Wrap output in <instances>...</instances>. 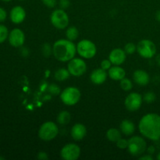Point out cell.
<instances>
[{"label":"cell","instance_id":"6da1fadb","mask_svg":"<svg viewBox=\"0 0 160 160\" xmlns=\"http://www.w3.org/2000/svg\"><path fill=\"white\" fill-rule=\"evenodd\" d=\"M140 133L152 141L160 139V116L156 113H148L141 119L138 125Z\"/></svg>","mask_w":160,"mask_h":160},{"label":"cell","instance_id":"7a4b0ae2","mask_svg":"<svg viewBox=\"0 0 160 160\" xmlns=\"http://www.w3.org/2000/svg\"><path fill=\"white\" fill-rule=\"evenodd\" d=\"M77 46L72 41L68 39H59L52 46V54L57 60L67 62L74 58Z\"/></svg>","mask_w":160,"mask_h":160},{"label":"cell","instance_id":"3957f363","mask_svg":"<svg viewBox=\"0 0 160 160\" xmlns=\"http://www.w3.org/2000/svg\"><path fill=\"white\" fill-rule=\"evenodd\" d=\"M147 149V144L145 139L140 136H133L128 140V152L133 156H141Z\"/></svg>","mask_w":160,"mask_h":160},{"label":"cell","instance_id":"277c9868","mask_svg":"<svg viewBox=\"0 0 160 160\" xmlns=\"http://www.w3.org/2000/svg\"><path fill=\"white\" fill-rule=\"evenodd\" d=\"M59 134L57 125L52 121H47L40 127L38 131V137L45 142L53 140Z\"/></svg>","mask_w":160,"mask_h":160},{"label":"cell","instance_id":"5b68a950","mask_svg":"<svg viewBox=\"0 0 160 160\" xmlns=\"http://www.w3.org/2000/svg\"><path fill=\"white\" fill-rule=\"evenodd\" d=\"M81 94L78 88L75 87H69L64 89L60 95L62 102L67 106H74L81 99Z\"/></svg>","mask_w":160,"mask_h":160},{"label":"cell","instance_id":"8992f818","mask_svg":"<svg viewBox=\"0 0 160 160\" xmlns=\"http://www.w3.org/2000/svg\"><path fill=\"white\" fill-rule=\"evenodd\" d=\"M77 52L81 57L84 59H92L96 54V46L90 40L84 39L77 45Z\"/></svg>","mask_w":160,"mask_h":160},{"label":"cell","instance_id":"52a82bcc","mask_svg":"<svg viewBox=\"0 0 160 160\" xmlns=\"http://www.w3.org/2000/svg\"><path fill=\"white\" fill-rule=\"evenodd\" d=\"M50 20L52 24L57 29H65L69 24V17L62 9L53 11L50 17Z\"/></svg>","mask_w":160,"mask_h":160},{"label":"cell","instance_id":"ba28073f","mask_svg":"<svg viewBox=\"0 0 160 160\" xmlns=\"http://www.w3.org/2000/svg\"><path fill=\"white\" fill-rule=\"evenodd\" d=\"M137 52L142 57L145 59L152 58L156 53V46L153 42L148 39L140 41L137 45Z\"/></svg>","mask_w":160,"mask_h":160},{"label":"cell","instance_id":"9c48e42d","mask_svg":"<svg viewBox=\"0 0 160 160\" xmlns=\"http://www.w3.org/2000/svg\"><path fill=\"white\" fill-rule=\"evenodd\" d=\"M67 70L70 72V75L74 77H80L84 74L87 70V64L83 59L79 58H73L69 61Z\"/></svg>","mask_w":160,"mask_h":160},{"label":"cell","instance_id":"30bf717a","mask_svg":"<svg viewBox=\"0 0 160 160\" xmlns=\"http://www.w3.org/2000/svg\"><path fill=\"white\" fill-rule=\"evenodd\" d=\"M81 155V148L73 143L67 144L60 151L61 157L65 160H77Z\"/></svg>","mask_w":160,"mask_h":160},{"label":"cell","instance_id":"8fae6325","mask_svg":"<svg viewBox=\"0 0 160 160\" xmlns=\"http://www.w3.org/2000/svg\"><path fill=\"white\" fill-rule=\"evenodd\" d=\"M143 98L142 95L136 92H132L127 96L124 104L127 109L130 112H135L142 106Z\"/></svg>","mask_w":160,"mask_h":160},{"label":"cell","instance_id":"7c38bea8","mask_svg":"<svg viewBox=\"0 0 160 160\" xmlns=\"http://www.w3.org/2000/svg\"><path fill=\"white\" fill-rule=\"evenodd\" d=\"M25 41L24 33L18 28H15L9 34V42L12 46L20 47L23 45Z\"/></svg>","mask_w":160,"mask_h":160},{"label":"cell","instance_id":"4fadbf2b","mask_svg":"<svg viewBox=\"0 0 160 160\" xmlns=\"http://www.w3.org/2000/svg\"><path fill=\"white\" fill-rule=\"evenodd\" d=\"M126 55L124 49L115 48L111 51L109 56V59L113 65L120 66L123 64L126 60Z\"/></svg>","mask_w":160,"mask_h":160},{"label":"cell","instance_id":"5bb4252c","mask_svg":"<svg viewBox=\"0 0 160 160\" xmlns=\"http://www.w3.org/2000/svg\"><path fill=\"white\" fill-rule=\"evenodd\" d=\"M10 20L16 24L22 23L26 17V12L22 6H17L12 8L10 11Z\"/></svg>","mask_w":160,"mask_h":160},{"label":"cell","instance_id":"9a60e30c","mask_svg":"<svg viewBox=\"0 0 160 160\" xmlns=\"http://www.w3.org/2000/svg\"><path fill=\"white\" fill-rule=\"evenodd\" d=\"M87 134V129L85 126L82 123H76L73 125L71 128L70 134H71L72 138L75 141H81L85 137Z\"/></svg>","mask_w":160,"mask_h":160},{"label":"cell","instance_id":"2e32d148","mask_svg":"<svg viewBox=\"0 0 160 160\" xmlns=\"http://www.w3.org/2000/svg\"><path fill=\"white\" fill-rule=\"evenodd\" d=\"M107 73L103 69H96L93 70L90 75V79L95 84H102L106 81Z\"/></svg>","mask_w":160,"mask_h":160},{"label":"cell","instance_id":"e0dca14e","mask_svg":"<svg viewBox=\"0 0 160 160\" xmlns=\"http://www.w3.org/2000/svg\"><path fill=\"white\" fill-rule=\"evenodd\" d=\"M134 82L140 86H145L149 83L150 78L148 73L143 70H138L133 74Z\"/></svg>","mask_w":160,"mask_h":160},{"label":"cell","instance_id":"ac0fdd59","mask_svg":"<svg viewBox=\"0 0 160 160\" xmlns=\"http://www.w3.org/2000/svg\"><path fill=\"white\" fill-rule=\"evenodd\" d=\"M109 78L114 81H120L126 76L125 70L119 66L114 65V67H111L108 72Z\"/></svg>","mask_w":160,"mask_h":160},{"label":"cell","instance_id":"d6986e66","mask_svg":"<svg viewBox=\"0 0 160 160\" xmlns=\"http://www.w3.org/2000/svg\"><path fill=\"white\" fill-rule=\"evenodd\" d=\"M120 131L126 136H131L135 131V126L132 121L129 120H124L120 123Z\"/></svg>","mask_w":160,"mask_h":160},{"label":"cell","instance_id":"ffe728a7","mask_svg":"<svg viewBox=\"0 0 160 160\" xmlns=\"http://www.w3.org/2000/svg\"><path fill=\"white\" fill-rule=\"evenodd\" d=\"M121 133L117 128H110L106 132V138L108 140L114 143H117V142L121 138Z\"/></svg>","mask_w":160,"mask_h":160},{"label":"cell","instance_id":"44dd1931","mask_svg":"<svg viewBox=\"0 0 160 160\" xmlns=\"http://www.w3.org/2000/svg\"><path fill=\"white\" fill-rule=\"evenodd\" d=\"M71 120V116L68 111H61L57 117V122L61 125L68 124Z\"/></svg>","mask_w":160,"mask_h":160},{"label":"cell","instance_id":"7402d4cb","mask_svg":"<svg viewBox=\"0 0 160 160\" xmlns=\"http://www.w3.org/2000/svg\"><path fill=\"white\" fill-rule=\"evenodd\" d=\"M70 72L67 69L61 68L56 70L54 73L55 79L58 81H64L67 79H68L70 77Z\"/></svg>","mask_w":160,"mask_h":160},{"label":"cell","instance_id":"603a6c76","mask_svg":"<svg viewBox=\"0 0 160 160\" xmlns=\"http://www.w3.org/2000/svg\"><path fill=\"white\" fill-rule=\"evenodd\" d=\"M79 35V31H78V28L76 27H70L66 31V36L67 38L70 41H74L76 40Z\"/></svg>","mask_w":160,"mask_h":160},{"label":"cell","instance_id":"cb8c5ba5","mask_svg":"<svg viewBox=\"0 0 160 160\" xmlns=\"http://www.w3.org/2000/svg\"><path fill=\"white\" fill-rule=\"evenodd\" d=\"M120 87H121V88L123 91H126V92L131 91L133 88L132 82H131L130 79L124 78L122 80H120Z\"/></svg>","mask_w":160,"mask_h":160},{"label":"cell","instance_id":"d4e9b609","mask_svg":"<svg viewBox=\"0 0 160 160\" xmlns=\"http://www.w3.org/2000/svg\"><path fill=\"white\" fill-rule=\"evenodd\" d=\"M9 36L8 29L4 25L0 24V44L3 43Z\"/></svg>","mask_w":160,"mask_h":160},{"label":"cell","instance_id":"484cf974","mask_svg":"<svg viewBox=\"0 0 160 160\" xmlns=\"http://www.w3.org/2000/svg\"><path fill=\"white\" fill-rule=\"evenodd\" d=\"M124 51L126 54L132 55L137 51V46L134 43H132V42H130V43H128L125 45Z\"/></svg>","mask_w":160,"mask_h":160},{"label":"cell","instance_id":"4316f807","mask_svg":"<svg viewBox=\"0 0 160 160\" xmlns=\"http://www.w3.org/2000/svg\"><path fill=\"white\" fill-rule=\"evenodd\" d=\"M143 99L145 100L147 103H152L153 102H155V100L156 99V95L154 92H148L144 95Z\"/></svg>","mask_w":160,"mask_h":160},{"label":"cell","instance_id":"83f0119b","mask_svg":"<svg viewBox=\"0 0 160 160\" xmlns=\"http://www.w3.org/2000/svg\"><path fill=\"white\" fill-rule=\"evenodd\" d=\"M48 92L52 94V95H57L59 94H60L61 90L60 88L56 84H51L49 86H48Z\"/></svg>","mask_w":160,"mask_h":160},{"label":"cell","instance_id":"f1b7e54d","mask_svg":"<svg viewBox=\"0 0 160 160\" xmlns=\"http://www.w3.org/2000/svg\"><path fill=\"white\" fill-rule=\"evenodd\" d=\"M42 53L45 56H49L52 53V48L48 44H45L42 46Z\"/></svg>","mask_w":160,"mask_h":160},{"label":"cell","instance_id":"f546056e","mask_svg":"<svg viewBox=\"0 0 160 160\" xmlns=\"http://www.w3.org/2000/svg\"><path fill=\"white\" fill-rule=\"evenodd\" d=\"M117 145L119 148L120 149H124V148H128V140L123 138H120V140H118V142H117Z\"/></svg>","mask_w":160,"mask_h":160},{"label":"cell","instance_id":"4dcf8cb0","mask_svg":"<svg viewBox=\"0 0 160 160\" xmlns=\"http://www.w3.org/2000/svg\"><path fill=\"white\" fill-rule=\"evenodd\" d=\"M112 67V62L109 59H103L101 62V68L105 70H107L110 69Z\"/></svg>","mask_w":160,"mask_h":160},{"label":"cell","instance_id":"1f68e13d","mask_svg":"<svg viewBox=\"0 0 160 160\" xmlns=\"http://www.w3.org/2000/svg\"><path fill=\"white\" fill-rule=\"evenodd\" d=\"M43 4L48 8H54L56 6V0H42Z\"/></svg>","mask_w":160,"mask_h":160},{"label":"cell","instance_id":"d6a6232c","mask_svg":"<svg viewBox=\"0 0 160 160\" xmlns=\"http://www.w3.org/2000/svg\"><path fill=\"white\" fill-rule=\"evenodd\" d=\"M70 0H59V6L60 9H66L70 6Z\"/></svg>","mask_w":160,"mask_h":160},{"label":"cell","instance_id":"836d02e7","mask_svg":"<svg viewBox=\"0 0 160 160\" xmlns=\"http://www.w3.org/2000/svg\"><path fill=\"white\" fill-rule=\"evenodd\" d=\"M6 17H7L6 11L3 8L0 7V22L5 21L6 19Z\"/></svg>","mask_w":160,"mask_h":160},{"label":"cell","instance_id":"e575fe53","mask_svg":"<svg viewBox=\"0 0 160 160\" xmlns=\"http://www.w3.org/2000/svg\"><path fill=\"white\" fill-rule=\"evenodd\" d=\"M48 155L45 152H40L38 154V159L40 160H46L48 159Z\"/></svg>","mask_w":160,"mask_h":160},{"label":"cell","instance_id":"d590c367","mask_svg":"<svg viewBox=\"0 0 160 160\" xmlns=\"http://www.w3.org/2000/svg\"><path fill=\"white\" fill-rule=\"evenodd\" d=\"M139 159H141V160H152L153 157L152 156V155L148 154V155H145V156L139 157Z\"/></svg>","mask_w":160,"mask_h":160},{"label":"cell","instance_id":"8d00e7d4","mask_svg":"<svg viewBox=\"0 0 160 160\" xmlns=\"http://www.w3.org/2000/svg\"><path fill=\"white\" fill-rule=\"evenodd\" d=\"M148 154L152 155V153H154L155 152V148L153 146H150L149 148H148Z\"/></svg>","mask_w":160,"mask_h":160},{"label":"cell","instance_id":"74e56055","mask_svg":"<svg viewBox=\"0 0 160 160\" xmlns=\"http://www.w3.org/2000/svg\"><path fill=\"white\" fill-rule=\"evenodd\" d=\"M156 20H157L158 21H159V23H160V10L158 11V12H156Z\"/></svg>","mask_w":160,"mask_h":160},{"label":"cell","instance_id":"f35d334b","mask_svg":"<svg viewBox=\"0 0 160 160\" xmlns=\"http://www.w3.org/2000/svg\"><path fill=\"white\" fill-rule=\"evenodd\" d=\"M156 62H157L158 65L160 67V54H159L157 56H156Z\"/></svg>","mask_w":160,"mask_h":160},{"label":"cell","instance_id":"ab89813d","mask_svg":"<svg viewBox=\"0 0 160 160\" xmlns=\"http://www.w3.org/2000/svg\"><path fill=\"white\" fill-rule=\"evenodd\" d=\"M156 158H157V159H158V160H160V152H159V153H158L157 157H156Z\"/></svg>","mask_w":160,"mask_h":160},{"label":"cell","instance_id":"60d3db41","mask_svg":"<svg viewBox=\"0 0 160 160\" xmlns=\"http://www.w3.org/2000/svg\"><path fill=\"white\" fill-rule=\"evenodd\" d=\"M2 1H4V2H9V1H11V0H2Z\"/></svg>","mask_w":160,"mask_h":160},{"label":"cell","instance_id":"b9f144b4","mask_svg":"<svg viewBox=\"0 0 160 160\" xmlns=\"http://www.w3.org/2000/svg\"><path fill=\"white\" fill-rule=\"evenodd\" d=\"M20 1H24V0H20Z\"/></svg>","mask_w":160,"mask_h":160}]
</instances>
